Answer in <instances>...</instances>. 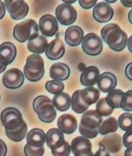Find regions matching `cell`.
I'll use <instances>...</instances> for the list:
<instances>
[{"label": "cell", "mask_w": 132, "mask_h": 156, "mask_svg": "<svg viewBox=\"0 0 132 156\" xmlns=\"http://www.w3.org/2000/svg\"><path fill=\"white\" fill-rule=\"evenodd\" d=\"M131 98H132V90H129L126 93H124L121 102H120V108L127 112L131 113L132 106H131Z\"/></svg>", "instance_id": "cell-34"}, {"label": "cell", "mask_w": 132, "mask_h": 156, "mask_svg": "<svg viewBox=\"0 0 132 156\" xmlns=\"http://www.w3.org/2000/svg\"><path fill=\"white\" fill-rule=\"evenodd\" d=\"M24 77L32 82H36L42 80L44 75V62L38 54H31L27 57L24 67Z\"/></svg>", "instance_id": "cell-2"}, {"label": "cell", "mask_w": 132, "mask_h": 156, "mask_svg": "<svg viewBox=\"0 0 132 156\" xmlns=\"http://www.w3.org/2000/svg\"><path fill=\"white\" fill-rule=\"evenodd\" d=\"M82 48L85 53L90 56L99 55L103 50V43L99 35L90 33L83 36L82 41Z\"/></svg>", "instance_id": "cell-6"}, {"label": "cell", "mask_w": 132, "mask_h": 156, "mask_svg": "<svg viewBox=\"0 0 132 156\" xmlns=\"http://www.w3.org/2000/svg\"><path fill=\"white\" fill-rule=\"evenodd\" d=\"M5 7L7 9L10 16L14 20H20L26 16L29 11V6L26 2L22 0H6Z\"/></svg>", "instance_id": "cell-9"}, {"label": "cell", "mask_w": 132, "mask_h": 156, "mask_svg": "<svg viewBox=\"0 0 132 156\" xmlns=\"http://www.w3.org/2000/svg\"><path fill=\"white\" fill-rule=\"evenodd\" d=\"M6 14V7H5V4L4 2L0 1V20L4 17Z\"/></svg>", "instance_id": "cell-44"}, {"label": "cell", "mask_w": 132, "mask_h": 156, "mask_svg": "<svg viewBox=\"0 0 132 156\" xmlns=\"http://www.w3.org/2000/svg\"><path fill=\"white\" fill-rule=\"evenodd\" d=\"M80 5L84 8V9H90L93 6H95V5L97 4L96 0H90V1H87V0H80L79 1Z\"/></svg>", "instance_id": "cell-39"}, {"label": "cell", "mask_w": 132, "mask_h": 156, "mask_svg": "<svg viewBox=\"0 0 132 156\" xmlns=\"http://www.w3.org/2000/svg\"><path fill=\"white\" fill-rule=\"evenodd\" d=\"M65 52V47L64 43L56 38L54 40H53L45 50V55L49 60L52 61H56L61 59L64 54Z\"/></svg>", "instance_id": "cell-14"}, {"label": "cell", "mask_w": 132, "mask_h": 156, "mask_svg": "<svg viewBox=\"0 0 132 156\" xmlns=\"http://www.w3.org/2000/svg\"><path fill=\"white\" fill-rule=\"evenodd\" d=\"M78 68H79V69H80V70H81V71L82 72V71H83V70L85 69L86 66H85V65H84L83 63H80V64H79V66H78Z\"/></svg>", "instance_id": "cell-48"}, {"label": "cell", "mask_w": 132, "mask_h": 156, "mask_svg": "<svg viewBox=\"0 0 132 156\" xmlns=\"http://www.w3.org/2000/svg\"><path fill=\"white\" fill-rule=\"evenodd\" d=\"M39 30L42 33V34L44 37H51L56 34V33L59 30V25H58V21L54 16L52 15H44L43 16L40 20H39V24H38Z\"/></svg>", "instance_id": "cell-10"}, {"label": "cell", "mask_w": 132, "mask_h": 156, "mask_svg": "<svg viewBox=\"0 0 132 156\" xmlns=\"http://www.w3.org/2000/svg\"><path fill=\"white\" fill-rule=\"evenodd\" d=\"M131 14H132V11L130 10V13H129V20H130V22L131 23Z\"/></svg>", "instance_id": "cell-51"}, {"label": "cell", "mask_w": 132, "mask_h": 156, "mask_svg": "<svg viewBox=\"0 0 132 156\" xmlns=\"http://www.w3.org/2000/svg\"><path fill=\"white\" fill-rule=\"evenodd\" d=\"M7 154V147L6 144L3 140L0 139V156H6Z\"/></svg>", "instance_id": "cell-40"}, {"label": "cell", "mask_w": 132, "mask_h": 156, "mask_svg": "<svg viewBox=\"0 0 132 156\" xmlns=\"http://www.w3.org/2000/svg\"><path fill=\"white\" fill-rule=\"evenodd\" d=\"M56 20L63 25H71L76 21L77 11L72 5L61 4L55 10Z\"/></svg>", "instance_id": "cell-7"}, {"label": "cell", "mask_w": 132, "mask_h": 156, "mask_svg": "<svg viewBox=\"0 0 132 156\" xmlns=\"http://www.w3.org/2000/svg\"><path fill=\"white\" fill-rule=\"evenodd\" d=\"M119 128L118 126V121L115 117H109L108 119H105L104 121L101 122L100 127L98 128L99 134L102 135L116 133Z\"/></svg>", "instance_id": "cell-27"}, {"label": "cell", "mask_w": 132, "mask_h": 156, "mask_svg": "<svg viewBox=\"0 0 132 156\" xmlns=\"http://www.w3.org/2000/svg\"><path fill=\"white\" fill-rule=\"evenodd\" d=\"M6 134L13 142H21V141H23V139L27 134V126H26L25 122L18 129H16L14 131H6Z\"/></svg>", "instance_id": "cell-30"}, {"label": "cell", "mask_w": 132, "mask_h": 156, "mask_svg": "<svg viewBox=\"0 0 132 156\" xmlns=\"http://www.w3.org/2000/svg\"><path fill=\"white\" fill-rule=\"evenodd\" d=\"M131 136H132V131H129L126 132L124 135H123V139H122V143L123 145L127 148H132V141H131Z\"/></svg>", "instance_id": "cell-38"}, {"label": "cell", "mask_w": 132, "mask_h": 156, "mask_svg": "<svg viewBox=\"0 0 132 156\" xmlns=\"http://www.w3.org/2000/svg\"><path fill=\"white\" fill-rule=\"evenodd\" d=\"M113 9L106 2H100L95 5L92 15L96 21L99 23H107L113 16Z\"/></svg>", "instance_id": "cell-11"}, {"label": "cell", "mask_w": 132, "mask_h": 156, "mask_svg": "<svg viewBox=\"0 0 132 156\" xmlns=\"http://www.w3.org/2000/svg\"><path fill=\"white\" fill-rule=\"evenodd\" d=\"M100 70L95 66H89L81 74V83L85 87H92L97 84L100 77Z\"/></svg>", "instance_id": "cell-18"}, {"label": "cell", "mask_w": 132, "mask_h": 156, "mask_svg": "<svg viewBox=\"0 0 132 156\" xmlns=\"http://www.w3.org/2000/svg\"><path fill=\"white\" fill-rule=\"evenodd\" d=\"M75 2V0H72V1H64V4H67V5H70V4H72V3H74Z\"/></svg>", "instance_id": "cell-50"}, {"label": "cell", "mask_w": 132, "mask_h": 156, "mask_svg": "<svg viewBox=\"0 0 132 156\" xmlns=\"http://www.w3.org/2000/svg\"><path fill=\"white\" fill-rule=\"evenodd\" d=\"M113 108H111L108 103L106 102L105 98L99 99L96 105V111L102 117V116H109L113 113Z\"/></svg>", "instance_id": "cell-32"}, {"label": "cell", "mask_w": 132, "mask_h": 156, "mask_svg": "<svg viewBox=\"0 0 132 156\" xmlns=\"http://www.w3.org/2000/svg\"><path fill=\"white\" fill-rule=\"evenodd\" d=\"M52 154L53 156H69L71 154V146L67 142H64L60 147L53 149Z\"/></svg>", "instance_id": "cell-36"}, {"label": "cell", "mask_w": 132, "mask_h": 156, "mask_svg": "<svg viewBox=\"0 0 132 156\" xmlns=\"http://www.w3.org/2000/svg\"><path fill=\"white\" fill-rule=\"evenodd\" d=\"M45 89L49 93L55 96L63 92L64 89V84L62 81L58 80H49L45 83Z\"/></svg>", "instance_id": "cell-33"}, {"label": "cell", "mask_w": 132, "mask_h": 156, "mask_svg": "<svg viewBox=\"0 0 132 156\" xmlns=\"http://www.w3.org/2000/svg\"><path fill=\"white\" fill-rule=\"evenodd\" d=\"M7 62L5 59H3L2 57H0V73H2L3 71L6 70V69L7 67Z\"/></svg>", "instance_id": "cell-42"}, {"label": "cell", "mask_w": 132, "mask_h": 156, "mask_svg": "<svg viewBox=\"0 0 132 156\" xmlns=\"http://www.w3.org/2000/svg\"><path fill=\"white\" fill-rule=\"evenodd\" d=\"M102 122V117L97 113L96 110H89L83 113L81 123L82 126L90 130H98Z\"/></svg>", "instance_id": "cell-13"}, {"label": "cell", "mask_w": 132, "mask_h": 156, "mask_svg": "<svg viewBox=\"0 0 132 156\" xmlns=\"http://www.w3.org/2000/svg\"><path fill=\"white\" fill-rule=\"evenodd\" d=\"M118 126L120 127L121 130L125 132L131 131L132 128V115L131 113L126 112L119 115L118 119Z\"/></svg>", "instance_id": "cell-31"}, {"label": "cell", "mask_w": 132, "mask_h": 156, "mask_svg": "<svg viewBox=\"0 0 132 156\" xmlns=\"http://www.w3.org/2000/svg\"><path fill=\"white\" fill-rule=\"evenodd\" d=\"M120 2H121V4H122V5H126V6H128V7H131L132 6L131 1H125V0H121Z\"/></svg>", "instance_id": "cell-45"}, {"label": "cell", "mask_w": 132, "mask_h": 156, "mask_svg": "<svg viewBox=\"0 0 132 156\" xmlns=\"http://www.w3.org/2000/svg\"><path fill=\"white\" fill-rule=\"evenodd\" d=\"M71 106L72 110L77 114H82L87 111L89 106H87L82 99L80 95V89L76 90L72 94V97L71 98Z\"/></svg>", "instance_id": "cell-28"}, {"label": "cell", "mask_w": 132, "mask_h": 156, "mask_svg": "<svg viewBox=\"0 0 132 156\" xmlns=\"http://www.w3.org/2000/svg\"><path fill=\"white\" fill-rule=\"evenodd\" d=\"M64 142V135L58 128H52L45 134V143L51 150L60 147Z\"/></svg>", "instance_id": "cell-20"}, {"label": "cell", "mask_w": 132, "mask_h": 156, "mask_svg": "<svg viewBox=\"0 0 132 156\" xmlns=\"http://www.w3.org/2000/svg\"><path fill=\"white\" fill-rule=\"evenodd\" d=\"M34 110L44 123H52L56 117V110L52 100L46 96H38L33 102Z\"/></svg>", "instance_id": "cell-3"}, {"label": "cell", "mask_w": 132, "mask_h": 156, "mask_svg": "<svg viewBox=\"0 0 132 156\" xmlns=\"http://www.w3.org/2000/svg\"><path fill=\"white\" fill-rule=\"evenodd\" d=\"M124 93L122 90L120 89H112L110 91L107 95V97L105 98L106 102L108 103V105L110 106L111 108L115 109V108H120V102H121V98L123 97Z\"/></svg>", "instance_id": "cell-29"}, {"label": "cell", "mask_w": 132, "mask_h": 156, "mask_svg": "<svg viewBox=\"0 0 132 156\" xmlns=\"http://www.w3.org/2000/svg\"><path fill=\"white\" fill-rule=\"evenodd\" d=\"M97 85L99 90L104 93H109L117 86L116 76H114L110 72H103L101 75H100L99 80L97 81Z\"/></svg>", "instance_id": "cell-19"}, {"label": "cell", "mask_w": 132, "mask_h": 156, "mask_svg": "<svg viewBox=\"0 0 132 156\" xmlns=\"http://www.w3.org/2000/svg\"><path fill=\"white\" fill-rule=\"evenodd\" d=\"M71 152L75 155L81 154H86L91 152V143L90 141L83 137V136H77L75 137L71 144Z\"/></svg>", "instance_id": "cell-16"}, {"label": "cell", "mask_w": 132, "mask_h": 156, "mask_svg": "<svg viewBox=\"0 0 132 156\" xmlns=\"http://www.w3.org/2000/svg\"><path fill=\"white\" fill-rule=\"evenodd\" d=\"M24 153L25 156H43L44 154V148L34 147L26 144L24 147Z\"/></svg>", "instance_id": "cell-35"}, {"label": "cell", "mask_w": 132, "mask_h": 156, "mask_svg": "<svg viewBox=\"0 0 132 156\" xmlns=\"http://www.w3.org/2000/svg\"><path fill=\"white\" fill-rule=\"evenodd\" d=\"M27 144L34 147H44L45 143V133L40 128H34L26 135Z\"/></svg>", "instance_id": "cell-22"}, {"label": "cell", "mask_w": 132, "mask_h": 156, "mask_svg": "<svg viewBox=\"0 0 132 156\" xmlns=\"http://www.w3.org/2000/svg\"><path fill=\"white\" fill-rule=\"evenodd\" d=\"M80 95L83 102L87 106H90L98 102L100 98V90L94 87H88L86 89H80Z\"/></svg>", "instance_id": "cell-26"}, {"label": "cell", "mask_w": 132, "mask_h": 156, "mask_svg": "<svg viewBox=\"0 0 132 156\" xmlns=\"http://www.w3.org/2000/svg\"><path fill=\"white\" fill-rule=\"evenodd\" d=\"M132 148H127V150L124 153V156H131Z\"/></svg>", "instance_id": "cell-47"}, {"label": "cell", "mask_w": 132, "mask_h": 156, "mask_svg": "<svg viewBox=\"0 0 132 156\" xmlns=\"http://www.w3.org/2000/svg\"><path fill=\"white\" fill-rule=\"evenodd\" d=\"M52 103L54 108H56L58 111L64 112L68 110L71 107V97L68 93L62 92L53 98Z\"/></svg>", "instance_id": "cell-23"}, {"label": "cell", "mask_w": 132, "mask_h": 156, "mask_svg": "<svg viewBox=\"0 0 132 156\" xmlns=\"http://www.w3.org/2000/svg\"><path fill=\"white\" fill-rule=\"evenodd\" d=\"M115 2H116L115 0H112V1H106L107 4H109V3H115Z\"/></svg>", "instance_id": "cell-52"}, {"label": "cell", "mask_w": 132, "mask_h": 156, "mask_svg": "<svg viewBox=\"0 0 132 156\" xmlns=\"http://www.w3.org/2000/svg\"><path fill=\"white\" fill-rule=\"evenodd\" d=\"M100 146L102 147L109 154H116L122 147V139L118 134H110L105 136L100 143Z\"/></svg>", "instance_id": "cell-12"}, {"label": "cell", "mask_w": 132, "mask_h": 156, "mask_svg": "<svg viewBox=\"0 0 132 156\" xmlns=\"http://www.w3.org/2000/svg\"><path fill=\"white\" fill-rule=\"evenodd\" d=\"M47 46H48V42L44 35H38L35 39L29 41L27 43L28 50L34 54H38V55L45 52Z\"/></svg>", "instance_id": "cell-24"}, {"label": "cell", "mask_w": 132, "mask_h": 156, "mask_svg": "<svg viewBox=\"0 0 132 156\" xmlns=\"http://www.w3.org/2000/svg\"><path fill=\"white\" fill-rule=\"evenodd\" d=\"M39 27L33 19H27L17 23L14 28V37L19 43L32 41L39 34Z\"/></svg>", "instance_id": "cell-4"}, {"label": "cell", "mask_w": 132, "mask_h": 156, "mask_svg": "<svg viewBox=\"0 0 132 156\" xmlns=\"http://www.w3.org/2000/svg\"><path fill=\"white\" fill-rule=\"evenodd\" d=\"M24 75L22 70L13 68L6 71L2 77V82L6 88L9 89H16L24 84Z\"/></svg>", "instance_id": "cell-8"}, {"label": "cell", "mask_w": 132, "mask_h": 156, "mask_svg": "<svg viewBox=\"0 0 132 156\" xmlns=\"http://www.w3.org/2000/svg\"><path fill=\"white\" fill-rule=\"evenodd\" d=\"M79 131H80V134H82V136H83L87 139H93V138L97 137V135L99 134L98 130H90L88 128H85L82 125H80V126H79Z\"/></svg>", "instance_id": "cell-37"}, {"label": "cell", "mask_w": 132, "mask_h": 156, "mask_svg": "<svg viewBox=\"0 0 132 156\" xmlns=\"http://www.w3.org/2000/svg\"><path fill=\"white\" fill-rule=\"evenodd\" d=\"M0 98H1V96H0Z\"/></svg>", "instance_id": "cell-53"}, {"label": "cell", "mask_w": 132, "mask_h": 156, "mask_svg": "<svg viewBox=\"0 0 132 156\" xmlns=\"http://www.w3.org/2000/svg\"><path fill=\"white\" fill-rule=\"evenodd\" d=\"M131 40H132V36H130V38H128V42H127V44H128V49H129V51H130V52L132 51Z\"/></svg>", "instance_id": "cell-46"}, {"label": "cell", "mask_w": 132, "mask_h": 156, "mask_svg": "<svg viewBox=\"0 0 132 156\" xmlns=\"http://www.w3.org/2000/svg\"><path fill=\"white\" fill-rule=\"evenodd\" d=\"M93 156H110V154L108 153V152H106L102 147H100L99 148V150L95 153V154H93Z\"/></svg>", "instance_id": "cell-41"}, {"label": "cell", "mask_w": 132, "mask_h": 156, "mask_svg": "<svg viewBox=\"0 0 132 156\" xmlns=\"http://www.w3.org/2000/svg\"><path fill=\"white\" fill-rule=\"evenodd\" d=\"M49 73H50L51 78L53 79V80L63 81L69 78L70 68L68 67V65H66L65 63L56 62L50 67Z\"/></svg>", "instance_id": "cell-21"}, {"label": "cell", "mask_w": 132, "mask_h": 156, "mask_svg": "<svg viewBox=\"0 0 132 156\" xmlns=\"http://www.w3.org/2000/svg\"><path fill=\"white\" fill-rule=\"evenodd\" d=\"M0 57L5 59L7 64L12 63L16 57V48L14 44L5 42L0 44Z\"/></svg>", "instance_id": "cell-25"}, {"label": "cell", "mask_w": 132, "mask_h": 156, "mask_svg": "<svg viewBox=\"0 0 132 156\" xmlns=\"http://www.w3.org/2000/svg\"><path fill=\"white\" fill-rule=\"evenodd\" d=\"M101 38L111 50L121 51L127 46L128 36L126 33L116 23H109L101 31Z\"/></svg>", "instance_id": "cell-1"}, {"label": "cell", "mask_w": 132, "mask_h": 156, "mask_svg": "<svg viewBox=\"0 0 132 156\" xmlns=\"http://www.w3.org/2000/svg\"><path fill=\"white\" fill-rule=\"evenodd\" d=\"M75 156H93V153L90 152V153H86V154H78V155Z\"/></svg>", "instance_id": "cell-49"}, {"label": "cell", "mask_w": 132, "mask_h": 156, "mask_svg": "<svg viewBox=\"0 0 132 156\" xmlns=\"http://www.w3.org/2000/svg\"><path fill=\"white\" fill-rule=\"evenodd\" d=\"M131 67H132V63H129L128 64V66L126 67V69H125V73H126V76H127V78L129 79V80H132V77H131Z\"/></svg>", "instance_id": "cell-43"}, {"label": "cell", "mask_w": 132, "mask_h": 156, "mask_svg": "<svg viewBox=\"0 0 132 156\" xmlns=\"http://www.w3.org/2000/svg\"><path fill=\"white\" fill-rule=\"evenodd\" d=\"M64 39L70 46H78L83 39V31L80 26L72 25L65 31Z\"/></svg>", "instance_id": "cell-17"}, {"label": "cell", "mask_w": 132, "mask_h": 156, "mask_svg": "<svg viewBox=\"0 0 132 156\" xmlns=\"http://www.w3.org/2000/svg\"><path fill=\"white\" fill-rule=\"evenodd\" d=\"M57 126L63 134H71L77 128V120L72 115L64 114L58 118Z\"/></svg>", "instance_id": "cell-15"}, {"label": "cell", "mask_w": 132, "mask_h": 156, "mask_svg": "<svg viewBox=\"0 0 132 156\" xmlns=\"http://www.w3.org/2000/svg\"><path fill=\"white\" fill-rule=\"evenodd\" d=\"M1 122L6 131H14L18 129L24 123L22 114L15 108H7L2 111Z\"/></svg>", "instance_id": "cell-5"}]
</instances>
